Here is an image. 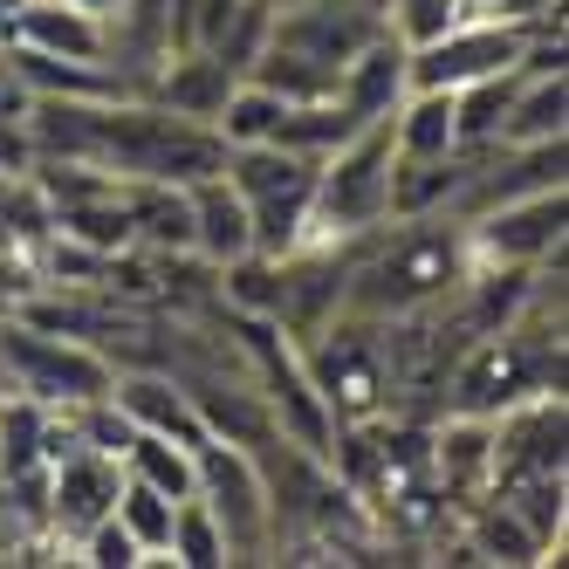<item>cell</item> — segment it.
I'll use <instances>...</instances> for the list:
<instances>
[{"label":"cell","instance_id":"obj_12","mask_svg":"<svg viewBox=\"0 0 569 569\" xmlns=\"http://www.w3.org/2000/svg\"><path fill=\"white\" fill-rule=\"evenodd\" d=\"M186 213H192V254L207 261L213 274L240 254H254V227H248V207L240 192L227 186V172H207L186 186Z\"/></svg>","mask_w":569,"mask_h":569},{"label":"cell","instance_id":"obj_4","mask_svg":"<svg viewBox=\"0 0 569 569\" xmlns=\"http://www.w3.org/2000/svg\"><path fill=\"white\" fill-rule=\"evenodd\" d=\"M227 186L240 192L254 227V254L289 261L296 248H309V199H316V158L281 151V144H227L220 158Z\"/></svg>","mask_w":569,"mask_h":569},{"label":"cell","instance_id":"obj_2","mask_svg":"<svg viewBox=\"0 0 569 569\" xmlns=\"http://www.w3.org/2000/svg\"><path fill=\"white\" fill-rule=\"evenodd\" d=\"M220 131L151 103V97H97L90 103V166L110 179H158V186H192L220 172Z\"/></svg>","mask_w":569,"mask_h":569},{"label":"cell","instance_id":"obj_3","mask_svg":"<svg viewBox=\"0 0 569 569\" xmlns=\"http://www.w3.org/2000/svg\"><path fill=\"white\" fill-rule=\"evenodd\" d=\"M391 117L357 124L337 151L316 158V199H309V240H357L391 220Z\"/></svg>","mask_w":569,"mask_h":569},{"label":"cell","instance_id":"obj_23","mask_svg":"<svg viewBox=\"0 0 569 569\" xmlns=\"http://www.w3.org/2000/svg\"><path fill=\"white\" fill-rule=\"evenodd\" d=\"M76 562H97V569H138L144 549L124 536V521H117V515H103V521H90L83 536H76Z\"/></svg>","mask_w":569,"mask_h":569},{"label":"cell","instance_id":"obj_9","mask_svg":"<svg viewBox=\"0 0 569 569\" xmlns=\"http://www.w3.org/2000/svg\"><path fill=\"white\" fill-rule=\"evenodd\" d=\"M371 34H385V21L363 8V0H289V8L268 14V42L296 49L322 69H343Z\"/></svg>","mask_w":569,"mask_h":569},{"label":"cell","instance_id":"obj_15","mask_svg":"<svg viewBox=\"0 0 569 569\" xmlns=\"http://www.w3.org/2000/svg\"><path fill=\"white\" fill-rule=\"evenodd\" d=\"M487 473H495V419L446 412L439 432H432V480L453 501H480L487 495Z\"/></svg>","mask_w":569,"mask_h":569},{"label":"cell","instance_id":"obj_22","mask_svg":"<svg viewBox=\"0 0 569 569\" xmlns=\"http://www.w3.org/2000/svg\"><path fill=\"white\" fill-rule=\"evenodd\" d=\"M289 110L274 90H261V83H248L240 76L233 83V97L220 103V117H213V131H220V144H261V138H274V117Z\"/></svg>","mask_w":569,"mask_h":569},{"label":"cell","instance_id":"obj_19","mask_svg":"<svg viewBox=\"0 0 569 569\" xmlns=\"http://www.w3.org/2000/svg\"><path fill=\"white\" fill-rule=\"evenodd\" d=\"M124 467L131 480H144V487H158L166 501H186L192 495V446H179V439H166V432H131V446H124Z\"/></svg>","mask_w":569,"mask_h":569},{"label":"cell","instance_id":"obj_24","mask_svg":"<svg viewBox=\"0 0 569 569\" xmlns=\"http://www.w3.org/2000/svg\"><path fill=\"white\" fill-rule=\"evenodd\" d=\"M460 14H487V21H521V28H536V21H556V14H562V0H460Z\"/></svg>","mask_w":569,"mask_h":569},{"label":"cell","instance_id":"obj_16","mask_svg":"<svg viewBox=\"0 0 569 569\" xmlns=\"http://www.w3.org/2000/svg\"><path fill=\"white\" fill-rule=\"evenodd\" d=\"M391 151L398 166H432V158H453L460 131H453V90H405L391 110Z\"/></svg>","mask_w":569,"mask_h":569},{"label":"cell","instance_id":"obj_18","mask_svg":"<svg viewBox=\"0 0 569 569\" xmlns=\"http://www.w3.org/2000/svg\"><path fill=\"white\" fill-rule=\"evenodd\" d=\"M350 131H357V117H350L337 97H309V103H289V110L274 117V138H268V144L302 151V158H322V151H337Z\"/></svg>","mask_w":569,"mask_h":569},{"label":"cell","instance_id":"obj_21","mask_svg":"<svg viewBox=\"0 0 569 569\" xmlns=\"http://www.w3.org/2000/svg\"><path fill=\"white\" fill-rule=\"evenodd\" d=\"M117 521H124V536L144 549V562H166V536H172V501L158 495V487H144V480H131L124 473V487H117V508H110Z\"/></svg>","mask_w":569,"mask_h":569},{"label":"cell","instance_id":"obj_13","mask_svg":"<svg viewBox=\"0 0 569 569\" xmlns=\"http://www.w3.org/2000/svg\"><path fill=\"white\" fill-rule=\"evenodd\" d=\"M110 398L124 405V419H131L138 432H166V439H179V446H199V439H207V419H199L192 391H186L172 371H117Z\"/></svg>","mask_w":569,"mask_h":569},{"label":"cell","instance_id":"obj_25","mask_svg":"<svg viewBox=\"0 0 569 569\" xmlns=\"http://www.w3.org/2000/svg\"><path fill=\"white\" fill-rule=\"evenodd\" d=\"M76 8H90V14H103V21H117V8H124V0H76Z\"/></svg>","mask_w":569,"mask_h":569},{"label":"cell","instance_id":"obj_8","mask_svg":"<svg viewBox=\"0 0 569 569\" xmlns=\"http://www.w3.org/2000/svg\"><path fill=\"white\" fill-rule=\"evenodd\" d=\"M562 220H569V192L549 186V192H521V199H501L487 207L467 227V254L487 261V268H542L562 254Z\"/></svg>","mask_w":569,"mask_h":569},{"label":"cell","instance_id":"obj_20","mask_svg":"<svg viewBox=\"0 0 569 569\" xmlns=\"http://www.w3.org/2000/svg\"><path fill=\"white\" fill-rule=\"evenodd\" d=\"M166 562H186V569H220V562H233V549H227V536H220L213 508L199 501V495L172 501V536H166Z\"/></svg>","mask_w":569,"mask_h":569},{"label":"cell","instance_id":"obj_1","mask_svg":"<svg viewBox=\"0 0 569 569\" xmlns=\"http://www.w3.org/2000/svg\"><path fill=\"white\" fill-rule=\"evenodd\" d=\"M467 268H473L467 227L453 213L385 220L371 233L343 240V316H363V322L432 316L460 296Z\"/></svg>","mask_w":569,"mask_h":569},{"label":"cell","instance_id":"obj_26","mask_svg":"<svg viewBox=\"0 0 569 569\" xmlns=\"http://www.w3.org/2000/svg\"><path fill=\"white\" fill-rule=\"evenodd\" d=\"M0 83H8V56H0Z\"/></svg>","mask_w":569,"mask_h":569},{"label":"cell","instance_id":"obj_17","mask_svg":"<svg viewBox=\"0 0 569 569\" xmlns=\"http://www.w3.org/2000/svg\"><path fill=\"white\" fill-rule=\"evenodd\" d=\"M569 131V76L562 69H521L515 103L501 117V144H542Z\"/></svg>","mask_w":569,"mask_h":569},{"label":"cell","instance_id":"obj_5","mask_svg":"<svg viewBox=\"0 0 569 569\" xmlns=\"http://www.w3.org/2000/svg\"><path fill=\"white\" fill-rule=\"evenodd\" d=\"M0 378H14V391L49 412H69L117 385V363L69 330H42L34 316H0Z\"/></svg>","mask_w":569,"mask_h":569},{"label":"cell","instance_id":"obj_6","mask_svg":"<svg viewBox=\"0 0 569 569\" xmlns=\"http://www.w3.org/2000/svg\"><path fill=\"white\" fill-rule=\"evenodd\" d=\"M192 495L213 508L220 536L233 549V562H248L274 542V501H268V473H261V453L233 446L220 432H207L192 446Z\"/></svg>","mask_w":569,"mask_h":569},{"label":"cell","instance_id":"obj_14","mask_svg":"<svg viewBox=\"0 0 569 569\" xmlns=\"http://www.w3.org/2000/svg\"><path fill=\"white\" fill-rule=\"evenodd\" d=\"M405 90H412V83H405V42H398V34H371V42L337 69V103L357 117V124L391 117Z\"/></svg>","mask_w":569,"mask_h":569},{"label":"cell","instance_id":"obj_10","mask_svg":"<svg viewBox=\"0 0 569 569\" xmlns=\"http://www.w3.org/2000/svg\"><path fill=\"white\" fill-rule=\"evenodd\" d=\"M117 487H124V467H117L110 453H97V446H69V453H56L49 473H42V521L76 542L90 521H103L117 508Z\"/></svg>","mask_w":569,"mask_h":569},{"label":"cell","instance_id":"obj_7","mask_svg":"<svg viewBox=\"0 0 569 569\" xmlns=\"http://www.w3.org/2000/svg\"><path fill=\"white\" fill-rule=\"evenodd\" d=\"M562 21V14H556ZM542 28V21H536ZM536 28L521 21H487V14H460L453 28H439L432 42L405 49V83L412 90H467L480 76H501V69H521Z\"/></svg>","mask_w":569,"mask_h":569},{"label":"cell","instance_id":"obj_11","mask_svg":"<svg viewBox=\"0 0 569 569\" xmlns=\"http://www.w3.org/2000/svg\"><path fill=\"white\" fill-rule=\"evenodd\" d=\"M8 42L34 49V56H62V62H110V21L76 8V0H14L8 14Z\"/></svg>","mask_w":569,"mask_h":569}]
</instances>
